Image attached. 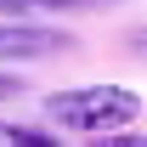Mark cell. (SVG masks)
<instances>
[{"label":"cell","instance_id":"cell-4","mask_svg":"<svg viewBox=\"0 0 147 147\" xmlns=\"http://www.w3.org/2000/svg\"><path fill=\"white\" fill-rule=\"evenodd\" d=\"M34 6H91V0H34Z\"/></svg>","mask_w":147,"mask_h":147},{"label":"cell","instance_id":"cell-5","mask_svg":"<svg viewBox=\"0 0 147 147\" xmlns=\"http://www.w3.org/2000/svg\"><path fill=\"white\" fill-rule=\"evenodd\" d=\"M142 51H147V34H142Z\"/></svg>","mask_w":147,"mask_h":147},{"label":"cell","instance_id":"cell-2","mask_svg":"<svg viewBox=\"0 0 147 147\" xmlns=\"http://www.w3.org/2000/svg\"><path fill=\"white\" fill-rule=\"evenodd\" d=\"M62 34L57 28H28V23H0V62H28V57H57Z\"/></svg>","mask_w":147,"mask_h":147},{"label":"cell","instance_id":"cell-3","mask_svg":"<svg viewBox=\"0 0 147 147\" xmlns=\"http://www.w3.org/2000/svg\"><path fill=\"white\" fill-rule=\"evenodd\" d=\"M6 96H17V79H6V74H0V102H6Z\"/></svg>","mask_w":147,"mask_h":147},{"label":"cell","instance_id":"cell-1","mask_svg":"<svg viewBox=\"0 0 147 147\" xmlns=\"http://www.w3.org/2000/svg\"><path fill=\"white\" fill-rule=\"evenodd\" d=\"M45 119L57 130H74V136H91V142H108L119 130H130L142 119V96L130 85H79V91H51L45 96Z\"/></svg>","mask_w":147,"mask_h":147}]
</instances>
